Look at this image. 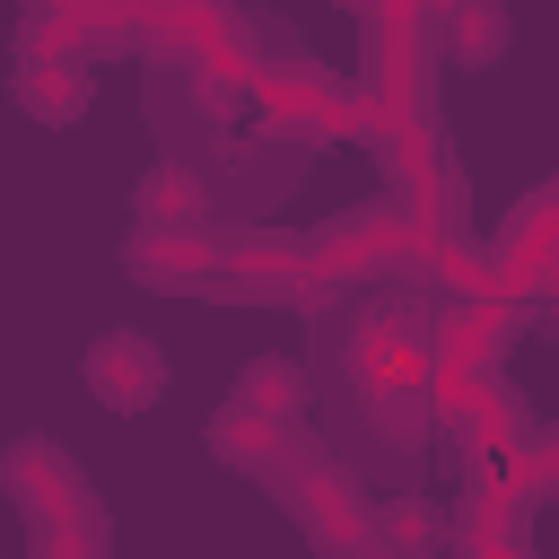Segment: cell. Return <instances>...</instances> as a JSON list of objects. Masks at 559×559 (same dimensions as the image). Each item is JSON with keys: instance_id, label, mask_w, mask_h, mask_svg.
Wrapping results in <instances>:
<instances>
[{"instance_id": "cell-4", "label": "cell", "mask_w": 559, "mask_h": 559, "mask_svg": "<svg viewBox=\"0 0 559 559\" xmlns=\"http://www.w3.org/2000/svg\"><path fill=\"white\" fill-rule=\"evenodd\" d=\"M507 44H515L507 0H463V9H454V61H463V70H498Z\"/></svg>"}, {"instance_id": "cell-2", "label": "cell", "mask_w": 559, "mask_h": 559, "mask_svg": "<svg viewBox=\"0 0 559 559\" xmlns=\"http://www.w3.org/2000/svg\"><path fill=\"white\" fill-rule=\"evenodd\" d=\"M9 87H17V105H26L35 122H79V114L96 105V79H87L79 61H35V70H17Z\"/></svg>"}, {"instance_id": "cell-1", "label": "cell", "mask_w": 559, "mask_h": 559, "mask_svg": "<svg viewBox=\"0 0 559 559\" xmlns=\"http://www.w3.org/2000/svg\"><path fill=\"white\" fill-rule=\"evenodd\" d=\"M79 384H87V393H96L114 419H140V411H157V402H166L175 367H166V349H157L148 332L114 323V332H96V341H87V358H79Z\"/></svg>"}, {"instance_id": "cell-3", "label": "cell", "mask_w": 559, "mask_h": 559, "mask_svg": "<svg viewBox=\"0 0 559 559\" xmlns=\"http://www.w3.org/2000/svg\"><path fill=\"white\" fill-rule=\"evenodd\" d=\"M131 210H140L148 227H192V218L210 210V192H201L192 166H148V175L131 183Z\"/></svg>"}, {"instance_id": "cell-6", "label": "cell", "mask_w": 559, "mask_h": 559, "mask_svg": "<svg viewBox=\"0 0 559 559\" xmlns=\"http://www.w3.org/2000/svg\"><path fill=\"white\" fill-rule=\"evenodd\" d=\"M26 9H61V0H26Z\"/></svg>"}, {"instance_id": "cell-5", "label": "cell", "mask_w": 559, "mask_h": 559, "mask_svg": "<svg viewBox=\"0 0 559 559\" xmlns=\"http://www.w3.org/2000/svg\"><path fill=\"white\" fill-rule=\"evenodd\" d=\"M271 411V419H297L306 411V376L288 367V358H245V376H236V411Z\"/></svg>"}]
</instances>
